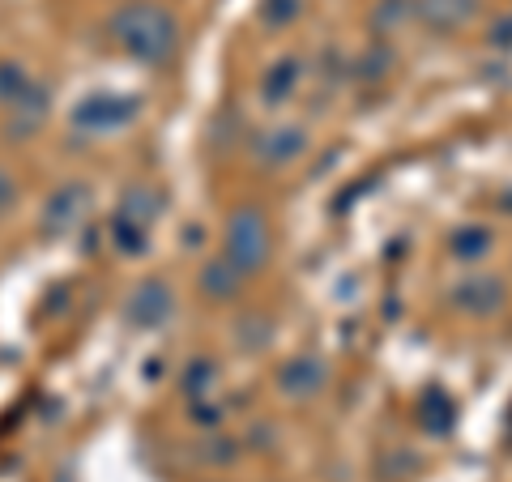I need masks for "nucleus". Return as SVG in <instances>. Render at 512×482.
<instances>
[{
  "instance_id": "1",
  "label": "nucleus",
  "mask_w": 512,
  "mask_h": 482,
  "mask_svg": "<svg viewBox=\"0 0 512 482\" xmlns=\"http://www.w3.org/2000/svg\"><path fill=\"white\" fill-rule=\"evenodd\" d=\"M111 39H116V47L146 64V69H163V64H171V56L180 52V22H175V13L167 5H158V0H128L124 9L111 13Z\"/></svg>"
},
{
  "instance_id": "2",
  "label": "nucleus",
  "mask_w": 512,
  "mask_h": 482,
  "mask_svg": "<svg viewBox=\"0 0 512 482\" xmlns=\"http://www.w3.org/2000/svg\"><path fill=\"white\" fill-rule=\"evenodd\" d=\"M222 256L244 273H261L274 261V222L261 205L244 201L227 214V222H222Z\"/></svg>"
},
{
  "instance_id": "3",
  "label": "nucleus",
  "mask_w": 512,
  "mask_h": 482,
  "mask_svg": "<svg viewBox=\"0 0 512 482\" xmlns=\"http://www.w3.org/2000/svg\"><path fill=\"white\" fill-rule=\"evenodd\" d=\"M141 116V103L133 94H116V90H94L86 99H77L69 111V133L82 141H111L128 133Z\"/></svg>"
},
{
  "instance_id": "4",
  "label": "nucleus",
  "mask_w": 512,
  "mask_h": 482,
  "mask_svg": "<svg viewBox=\"0 0 512 482\" xmlns=\"http://www.w3.org/2000/svg\"><path fill=\"white\" fill-rule=\"evenodd\" d=\"M508 295H512L508 291V278H500V273H491V269H470V273H461V278L448 282L444 303L457 316L487 320V316L508 308Z\"/></svg>"
},
{
  "instance_id": "5",
  "label": "nucleus",
  "mask_w": 512,
  "mask_h": 482,
  "mask_svg": "<svg viewBox=\"0 0 512 482\" xmlns=\"http://www.w3.org/2000/svg\"><path fill=\"white\" fill-rule=\"evenodd\" d=\"M312 150V137L303 124H291V120H274L265 128H256V133L248 137V154L252 163H261L269 171H286L295 167L303 154Z\"/></svg>"
},
{
  "instance_id": "6",
  "label": "nucleus",
  "mask_w": 512,
  "mask_h": 482,
  "mask_svg": "<svg viewBox=\"0 0 512 482\" xmlns=\"http://www.w3.org/2000/svg\"><path fill=\"white\" fill-rule=\"evenodd\" d=\"M180 308V295L167 278H141L124 299V320L133 329H163Z\"/></svg>"
},
{
  "instance_id": "7",
  "label": "nucleus",
  "mask_w": 512,
  "mask_h": 482,
  "mask_svg": "<svg viewBox=\"0 0 512 482\" xmlns=\"http://www.w3.org/2000/svg\"><path fill=\"white\" fill-rule=\"evenodd\" d=\"M47 120H52V86L35 82L18 103H9L0 111V133H5V141H13V146H22V141H35L43 133Z\"/></svg>"
},
{
  "instance_id": "8",
  "label": "nucleus",
  "mask_w": 512,
  "mask_h": 482,
  "mask_svg": "<svg viewBox=\"0 0 512 482\" xmlns=\"http://www.w3.org/2000/svg\"><path fill=\"white\" fill-rule=\"evenodd\" d=\"M303 82H308V64H303V56L278 52L261 73H256V99H261L269 111H282L286 103L299 99Z\"/></svg>"
},
{
  "instance_id": "9",
  "label": "nucleus",
  "mask_w": 512,
  "mask_h": 482,
  "mask_svg": "<svg viewBox=\"0 0 512 482\" xmlns=\"http://www.w3.org/2000/svg\"><path fill=\"white\" fill-rule=\"evenodd\" d=\"M329 363L316 355V350H299V355H291L282 367H278V376H274V384H278V393L286 397V401H295V406H303V401H316L320 393L329 389Z\"/></svg>"
},
{
  "instance_id": "10",
  "label": "nucleus",
  "mask_w": 512,
  "mask_h": 482,
  "mask_svg": "<svg viewBox=\"0 0 512 482\" xmlns=\"http://www.w3.org/2000/svg\"><path fill=\"white\" fill-rule=\"evenodd\" d=\"M495 244H500V231L483 218H461L457 227H448V235H444L448 261H457L461 269H483L495 256Z\"/></svg>"
},
{
  "instance_id": "11",
  "label": "nucleus",
  "mask_w": 512,
  "mask_h": 482,
  "mask_svg": "<svg viewBox=\"0 0 512 482\" xmlns=\"http://www.w3.org/2000/svg\"><path fill=\"white\" fill-rule=\"evenodd\" d=\"M86 214H90V188L77 180H64L60 188L47 192L39 227H43V235H69L82 227Z\"/></svg>"
},
{
  "instance_id": "12",
  "label": "nucleus",
  "mask_w": 512,
  "mask_h": 482,
  "mask_svg": "<svg viewBox=\"0 0 512 482\" xmlns=\"http://www.w3.org/2000/svg\"><path fill=\"white\" fill-rule=\"evenodd\" d=\"M478 13H483V0H414V22L431 35H457L474 26Z\"/></svg>"
},
{
  "instance_id": "13",
  "label": "nucleus",
  "mask_w": 512,
  "mask_h": 482,
  "mask_svg": "<svg viewBox=\"0 0 512 482\" xmlns=\"http://www.w3.org/2000/svg\"><path fill=\"white\" fill-rule=\"evenodd\" d=\"M248 291V273L244 269H235L227 256H210V261H205L201 269H197V295L205 299V303H235L239 295Z\"/></svg>"
},
{
  "instance_id": "14",
  "label": "nucleus",
  "mask_w": 512,
  "mask_h": 482,
  "mask_svg": "<svg viewBox=\"0 0 512 482\" xmlns=\"http://www.w3.org/2000/svg\"><path fill=\"white\" fill-rule=\"evenodd\" d=\"M397 69V47L389 39H372V43H363L355 60H350V77L363 86H380V82H389Z\"/></svg>"
},
{
  "instance_id": "15",
  "label": "nucleus",
  "mask_w": 512,
  "mask_h": 482,
  "mask_svg": "<svg viewBox=\"0 0 512 482\" xmlns=\"http://www.w3.org/2000/svg\"><path fill=\"white\" fill-rule=\"evenodd\" d=\"M222 384V363L214 355H192L180 372V393L188 401H210Z\"/></svg>"
},
{
  "instance_id": "16",
  "label": "nucleus",
  "mask_w": 512,
  "mask_h": 482,
  "mask_svg": "<svg viewBox=\"0 0 512 482\" xmlns=\"http://www.w3.org/2000/svg\"><path fill=\"white\" fill-rule=\"evenodd\" d=\"M116 214H124V218H133V222H146V227H154L158 214H163V192H158L150 180H133V184H128V188L120 192Z\"/></svg>"
},
{
  "instance_id": "17",
  "label": "nucleus",
  "mask_w": 512,
  "mask_h": 482,
  "mask_svg": "<svg viewBox=\"0 0 512 482\" xmlns=\"http://www.w3.org/2000/svg\"><path fill=\"white\" fill-rule=\"evenodd\" d=\"M150 231L154 227L133 222L124 214H111V222H107V239H111V248H116V256H124V261H141V256L150 252Z\"/></svg>"
},
{
  "instance_id": "18",
  "label": "nucleus",
  "mask_w": 512,
  "mask_h": 482,
  "mask_svg": "<svg viewBox=\"0 0 512 482\" xmlns=\"http://www.w3.org/2000/svg\"><path fill=\"white\" fill-rule=\"evenodd\" d=\"M35 82H39V77L30 73V64H26V60H18V56H0V111H5L9 103H18Z\"/></svg>"
},
{
  "instance_id": "19",
  "label": "nucleus",
  "mask_w": 512,
  "mask_h": 482,
  "mask_svg": "<svg viewBox=\"0 0 512 482\" xmlns=\"http://www.w3.org/2000/svg\"><path fill=\"white\" fill-rule=\"evenodd\" d=\"M414 22V0H376L372 5V30L376 39H393L397 30Z\"/></svg>"
},
{
  "instance_id": "20",
  "label": "nucleus",
  "mask_w": 512,
  "mask_h": 482,
  "mask_svg": "<svg viewBox=\"0 0 512 482\" xmlns=\"http://www.w3.org/2000/svg\"><path fill=\"white\" fill-rule=\"evenodd\" d=\"M256 18H261L265 30H291L303 18V0H261Z\"/></svg>"
},
{
  "instance_id": "21",
  "label": "nucleus",
  "mask_w": 512,
  "mask_h": 482,
  "mask_svg": "<svg viewBox=\"0 0 512 482\" xmlns=\"http://www.w3.org/2000/svg\"><path fill=\"white\" fill-rule=\"evenodd\" d=\"M192 427H201V431H218L222 423H227V406H218V401H192Z\"/></svg>"
},
{
  "instance_id": "22",
  "label": "nucleus",
  "mask_w": 512,
  "mask_h": 482,
  "mask_svg": "<svg viewBox=\"0 0 512 482\" xmlns=\"http://www.w3.org/2000/svg\"><path fill=\"white\" fill-rule=\"evenodd\" d=\"M201 448H205V453H197L201 465H231L239 457V444L235 440H205Z\"/></svg>"
},
{
  "instance_id": "23",
  "label": "nucleus",
  "mask_w": 512,
  "mask_h": 482,
  "mask_svg": "<svg viewBox=\"0 0 512 482\" xmlns=\"http://www.w3.org/2000/svg\"><path fill=\"white\" fill-rule=\"evenodd\" d=\"M22 197V188H18V175H13L9 167H0V218H5L13 205H18Z\"/></svg>"
},
{
  "instance_id": "24",
  "label": "nucleus",
  "mask_w": 512,
  "mask_h": 482,
  "mask_svg": "<svg viewBox=\"0 0 512 482\" xmlns=\"http://www.w3.org/2000/svg\"><path fill=\"white\" fill-rule=\"evenodd\" d=\"M491 43H500V47H512V13H504L500 22H491Z\"/></svg>"
}]
</instances>
